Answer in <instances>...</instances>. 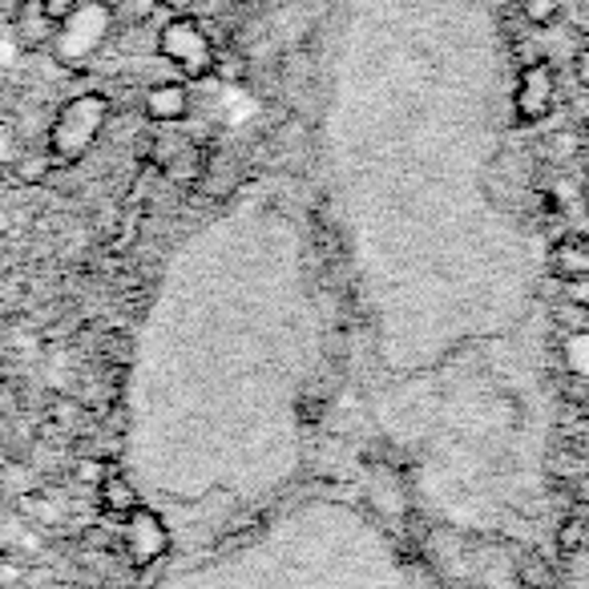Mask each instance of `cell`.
Instances as JSON below:
<instances>
[{"instance_id":"cell-11","label":"cell","mask_w":589,"mask_h":589,"mask_svg":"<svg viewBox=\"0 0 589 589\" xmlns=\"http://www.w3.org/2000/svg\"><path fill=\"white\" fill-rule=\"evenodd\" d=\"M557 323L566 327V332H586V323H589V307L586 303H573V299H561L554 307Z\"/></svg>"},{"instance_id":"cell-4","label":"cell","mask_w":589,"mask_h":589,"mask_svg":"<svg viewBox=\"0 0 589 589\" xmlns=\"http://www.w3.org/2000/svg\"><path fill=\"white\" fill-rule=\"evenodd\" d=\"M512 101H517L521 122H541V118H549V110H554V69L545 65V61L525 65Z\"/></svg>"},{"instance_id":"cell-3","label":"cell","mask_w":589,"mask_h":589,"mask_svg":"<svg viewBox=\"0 0 589 589\" xmlns=\"http://www.w3.org/2000/svg\"><path fill=\"white\" fill-rule=\"evenodd\" d=\"M158 53L170 65H179L186 78H206L214 69V41L206 37V24L194 17H170L158 33Z\"/></svg>"},{"instance_id":"cell-22","label":"cell","mask_w":589,"mask_h":589,"mask_svg":"<svg viewBox=\"0 0 589 589\" xmlns=\"http://www.w3.org/2000/svg\"><path fill=\"white\" fill-rule=\"evenodd\" d=\"M73 4H78V0H45V9L53 12L57 21H61V17H65V12L73 9Z\"/></svg>"},{"instance_id":"cell-20","label":"cell","mask_w":589,"mask_h":589,"mask_svg":"<svg viewBox=\"0 0 589 589\" xmlns=\"http://www.w3.org/2000/svg\"><path fill=\"white\" fill-rule=\"evenodd\" d=\"M12 158H17V134L0 130V162H12Z\"/></svg>"},{"instance_id":"cell-9","label":"cell","mask_w":589,"mask_h":589,"mask_svg":"<svg viewBox=\"0 0 589 589\" xmlns=\"http://www.w3.org/2000/svg\"><path fill=\"white\" fill-rule=\"evenodd\" d=\"M98 505H101V512H110V517H130L134 509H142L134 485L125 477H118V473H110V477L98 485Z\"/></svg>"},{"instance_id":"cell-21","label":"cell","mask_w":589,"mask_h":589,"mask_svg":"<svg viewBox=\"0 0 589 589\" xmlns=\"http://www.w3.org/2000/svg\"><path fill=\"white\" fill-rule=\"evenodd\" d=\"M158 4H166V9L174 12V17H190V9H194L199 0H158Z\"/></svg>"},{"instance_id":"cell-10","label":"cell","mask_w":589,"mask_h":589,"mask_svg":"<svg viewBox=\"0 0 589 589\" xmlns=\"http://www.w3.org/2000/svg\"><path fill=\"white\" fill-rule=\"evenodd\" d=\"M162 170H166L174 182H194V179H202V170H206V158H202L199 145L179 142V145H174V154L162 162Z\"/></svg>"},{"instance_id":"cell-23","label":"cell","mask_w":589,"mask_h":589,"mask_svg":"<svg viewBox=\"0 0 589 589\" xmlns=\"http://www.w3.org/2000/svg\"><path fill=\"white\" fill-rule=\"evenodd\" d=\"M98 4H105V9H122L125 0H98Z\"/></svg>"},{"instance_id":"cell-6","label":"cell","mask_w":589,"mask_h":589,"mask_svg":"<svg viewBox=\"0 0 589 589\" xmlns=\"http://www.w3.org/2000/svg\"><path fill=\"white\" fill-rule=\"evenodd\" d=\"M17 41L29 49H41L53 41L57 33V17L45 9V0H21V9H17Z\"/></svg>"},{"instance_id":"cell-2","label":"cell","mask_w":589,"mask_h":589,"mask_svg":"<svg viewBox=\"0 0 589 589\" xmlns=\"http://www.w3.org/2000/svg\"><path fill=\"white\" fill-rule=\"evenodd\" d=\"M110 29H113V9H105L98 0H78V4L57 21V33L49 45H53L61 65H85V61L105 45Z\"/></svg>"},{"instance_id":"cell-18","label":"cell","mask_w":589,"mask_h":589,"mask_svg":"<svg viewBox=\"0 0 589 589\" xmlns=\"http://www.w3.org/2000/svg\"><path fill=\"white\" fill-rule=\"evenodd\" d=\"M549 150H554V158H573L578 154V134H557V138H549Z\"/></svg>"},{"instance_id":"cell-5","label":"cell","mask_w":589,"mask_h":589,"mask_svg":"<svg viewBox=\"0 0 589 589\" xmlns=\"http://www.w3.org/2000/svg\"><path fill=\"white\" fill-rule=\"evenodd\" d=\"M125 521H130V529H125V549H130V557H134L138 566L154 561V557L162 554V545H166V534H162L158 517L145 509H134Z\"/></svg>"},{"instance_id":"cell-12","label":"cell","mask_w":589,"mask_h":589,"mask_svg":"<svg viewBox=\"0 0 589 589\" xmlns=\"http://www.w3.org/2000/svg\"><path fill=\"white\" fill-rule=\"evenodd\" d=\"M517 573H521V581L529 589H549V586H554V573H549V566H545V557H537V554L525 557Z\"/></svg>"},{"instance_id":"cell-24","label":"cell","mask_w":589,"mask_h":589,"mask_svg":"<svg viewBox=\"0 0 589 589\" xmlns=\"http://www.w3.org/2000/svg\"><path fill=\"white\" fill-rule=\"evenodd\" d=\"M581 199H586V206H589V182H586V190H581Z\"/></svg>"},{"instance_id":"cell-17","label":"cell","mask_w":589,"mask_h":589,"mask_svg":"<svg viewBox=\"0 0 589 589\" xmlns=\"http://www.w3.org/2000/svg\"><path fill=\"white\" fill-rule=\"evenodd\" d=\"M49 174V158H24L21 162V179L24 182H41Z\"/></svg>"},{"instance_id":"cell-26","label":"cell","mask_w":589,"mask_h":589,"mask_svg":"<svg viewBox=\"0 0 589 589\" xmlns=\"http://www.w3.org/2000/svg\"><path fill=\"white\" fill-rule=\"evenodd\" d=\"M0 12H4V0H0Z\"/></svg>"},{"instance_id":"cell-13","label":"cell","mask_w":589,"mask_h":589,"mask_svg":"<svg viewBox=\"0 0 589 589\" xmlns=\"http://www.w3.org/2000/svg\"><path fill=\"white\" fill-rule=\"evenodd\" d=\"M557 9H561V0H521V12L529 24H554L557 21Z\"/></svg>"},{"instance_id":"cell-14","label":"cell","mask_w":589,"mask_h":589,"mask_svg":"<svg viewBox=\"0 0 589 589\" xmlns=\"http://www.w3.org/2000/svg\"><path fill=\"white\" fill-rule=\"evenodd\" d=\"M73 477H78L81 485H101V480L110 477V465H105V460H98V456H85V460H78Z\"/></svg>"},{"instance_id":"cell-15","label":"cell","mask_w":589,"mask_h":589,"mask_svg":"<svg viewBox=\"0 0 589 589\" xmlns=\"http://www.w3.org/2000/svg\"><path fill=\"white\" fill-rule=\"evenodd\" d=\"M214 78H223V81H238L246 73V65H243V57H234V53H214V69H211Z\"/></svg>"},{"instance_id":"cell-25","label":"cell","mask_w":589,"mask_h":589,"mask_svg":"<svg viewBox=\"0 0 589 589\" xmlns=\"http://www.w3.org/2000/svg\"><path fill=\"white\" fill-rule=\"evenodd\" d=\"M0 517H4V505H0Z\"/></svg>"},{"instance_id":"cell-8","label":"cell","mask_w":589,"mask_h":589,"mask_svg":"<svg viewBox=\"0 0 589 589\" xmlns=\"http://www.w3.org/2000/svg\"><path fill=\"white\" fill-rule=\"evenodd\" d=\"M549 267L561 283H578V278H589V243L586 238H561L549 255Z\"/></svg>"},{"instance_id":"cell-19","label":"cell","mask_w":589,"mask_h":589,"mask_svg":"<svg viewBox=\"0 0 589 589\" xmlns=\"http://www.w3.org/2000/svg\"><path fill=\"white\" fill-rule=\"evenodd\" d=\"M573 78H578V85L589 90V45L578 49V57H573Z\"/></svg>"},{"instance_id":"cell-1","label":"cell","mask_w":589,"mask_h":589,"mask_svg":"<svg viewBox=\"0 0 589 589\" xmlns=\"http://www.w3.org/2000/svg\"><path fill=\"white\" fill-rule=\"evenodd\" d=\"M105 118H110V98H101V93L73 98L53 118V125H49V154L57 162H78V158H85V150L98 142Z\"/></svg>"},{"instance_id":"cell-7","label":"cell","mask_w":589,"mask_h":589,"mask_svg":"<svg viewBox=\"0 0 589 589\" xmlns=\"http://www.w3.org/2000/svg\"><path fill=\"white\" fill-rule=\"evenodd\" d=\"M190 113V90L182 81H162L145 93V118L154 122H182Z\"/></svg>"},{"instance_id":"cell-16","label":"cell","mask_w":589,"mask_h":589,"mask_svg":"<svg viewBox=\"0 0 589 589\" xmlns=\"http://www.w3.org/2000/svg\"><path fill=\"white\" fill-rule=\"evenodd\" d=\"M557 541H561V549H566V554H578L581 545H586V525H581L578 517H573V521H566V529L557 534Z\"/></svg>"}]
</instances>
